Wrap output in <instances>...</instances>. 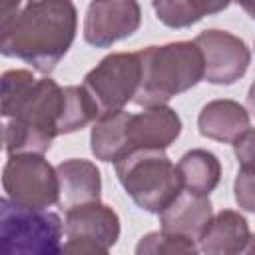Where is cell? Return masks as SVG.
I'll return each instance as SVG.
<instances>
[{"instance_id":"obj_1","label":"cell","mask_w":255,"mask_h":255,"mask_svg":"<svg viewBox=\"0 0 255 255\" xmlns=\"http://www.w3.org/2000/svg\"><path fill=\"white\" fill-rule=\"evenodd\" d=\"M78 32V10L70 0L2 2L0 52L18 58L40 74H52Z\"/></svg>"},{"instance_id":"obj_2","label":"cell","mask_w":255,"mask_h":255,"mask_svg":"<svg viewBox=\"0 0 255 255\" xmlns=\"http://www.w3.org/2000/svg\"><path fill=\"white\" fill-rule=\"evenodd\" d=\"M141 80L133 104L141 108L167 106L203 80V56L195 42H169L137 52Z\"/></svg>"},{"instance_id":"obj_3","label":"cell","mask_w":255,"mask_h":255,"mask_svg":"<svg viewBox=\"0 0 255 255\" xmlns=\"http://www.w3.org/2000/svg\"><path fill=\"white\" fill-rule=\"evenodd\" d=\"M64 108V88L52 78H40L16 114L4 124V149L10 155H44L58 133Z\"/></svg>"},{"instance_id":"obj_4","label":"cell","mask_w":255,"mask_h":255,"mask_svg":"<svg viewBox=\"0 0 255 255\" xmlns=\"http://www.w3.org/2000/svg\"><path fill=\"white\" fill-rule=\"evenodd\" d=\"M116 175L133 203L149 213H161L181 191L177 165L165 149H135L116 161Z\"/></svg>"},{"instance_id":"obj_5","label":"cell","mask_w":255,"mask_h":255,"mask_svg":"<svg viewBox=\"0 0 255 255\" xmlns=\"http://www.w3.org/2000/svg\"><path fill=\"white\" fill-rule=\"evenodd\" d=\"M62 235L64 223L56 213L0 199L2 255H64Z\"/></svg>"},{"instance_id":"obj_6","label":"cell","mask_w":255,"mask_h":255,"mask_svg":"<svg viewBox=\"0 0 255 255\" xmlns=\"http://www.w3.org/2000/svg\"><path fill=\"white\" fill-rule=\"evenodd\" d=\"M4 197L12 203L46 211L60 199V179L56 167L36 153L10 155L2 169Z\"/></svg>"},{"instance_id":"obj_7","label":"cell","mask_w":255,"mask_h":255,"mask_svg":"<svg viewBox=\"0 0 255 255\" xmlns=\"http://www.w3.org/2000/svg\"><path fill=\"white\" fill-rule=\"evenodd\" d=\"M141 80L137 52H112L84 78V88L96 102L100 116L122 112L133 102Z\"/></svg>"},{"instance_id":"obj_8","label":"cell","mask_w":255,"mask_h":255,"mask_svg":"<svg viewBox=\"0 0 255 255\" xmlns=\"http://www.w3.org/2000/svg\"><path fill=\"white\" fill-rule=\"evenodd\" d=\"M195 46L203 56V80L213 86H231L241 80L251 64L247 44L219 28L203 30L195 36Z\"/></svg>"},{"instance_id":"obj_9","label":"cell","mask_w":255,"mask_h":255,"mask_svg":"<svg viewBox=\"0 0 255 255\" xmlns=\"http://www.w3.org/2000/svg\"><path fill=\"white\" fill-rule=\"evenodd\" d=\"M139 24L141 6L133 0L90 2L84 18V40L96 48H110L131 36Z\"/></svg>"},{"instance_id":"obj_10","label":"cell","mask_w":255,"mask_h":255,"mask_svg":"<svg viewBox=\"0 0 255 255\" xmlns=\"http://www.w3.org/2000/svg\"><path fill=\"white\" fill-rule=\"evenodd\" d=\"M181 133V118L169 106L143 108L128 122V153L135 149H165ZM122 159V157H120Z\"/></svg>"},{"instance_id":"obj_11","label":"cell","mask_w":255,"mask_h":255,"mask_svg":"<svg viewBox=\"0 0 255 255\" xmlns=\"http://www.w3.org/2000/svg\"><path fill=\"white\" fill-rule=\"evenodd\" d=\"M60 179L58 205L68 211L78 205L96 203L102 197V175L94 161L70 157L56 165Z\"/></svg>"},{"instance_id":"obj_12","label":"cell","mask_w":255,"mask_h":255,"mask_svg":"<svg viewBox=\"0 0 255 255\" xmlns=\"http://www.w3.org/2000/svg\"><path fill=\"white\" fill-rule=\"evenodd\" d=\"M211 219H213V205L209 197L191 191H181L159 213L161 231L183 235L193 241H199Z\"/></svg>"},{"instance_id":"obj_13","label":"cell","mask_w":255,"mask_h":255,"mask_svg":"<svg viewBox=\"0 0 255 255\" xmlns=\"http://www.w3.org/2000/svg\"><path fill=\"white\" fill-rule=\"evenodd\" d=\"M199 133L207 139L231 143L251 128V116L235 100H211L197 116Z\"/></svg>"},{"instance_id":"obj_14","label":"cell","mask_w":255,"mask_h":255,"mask_svg":"<svg viewBox=\"0 0 255 255\" xmlns=\"http://www.w3.org/2000/svg\"><path fill=\"white\" fill-rule=\"evenodd\" d=\"M64 235L66 237H92L112 247L120 239V217L110 205L102 201L78 205L66 211Z\"/></svg>"},{"instance_id":"obj_15","label":"cell","mask_w":255,"mask_h":255,"mask_svg":"<svg viewBox=\"0 0 255 255\" xmlns=\"http://www.w3.org/2000/svg\"><path fill=\"white\" fill-rule=\"evenodd\" d=\"M249 237L247 219L235 209H221L199 237V251L203 255H237Z\"/></svg>"},{"instance_id":"obj_16","label":"cell","mask_w":255,"mask_h":255,"mask_svg":"<svg viewBox=\"0 0 255 255\" xmlns=\"http://www.w3.org/2000/svg\"><path fill=\"white\" fill-rule=\"evenodd\" d=\"M129 112L122 110L116 114L100 116L92 124L90 149L100 161H118L128 153V122Z\"/></svg>"},{"instance_id":"obj_17","label":"cell","mask_w":255,"mask_h":255,"mask_svg":"<svg viewBox=\"0 0 255 255\" xmlns=\"http://www.w3.org/2000/svg\"><path fill=\"white\" fill-rule=\"evenodd\" d=\"M177 171L185 191L209 197V193L219 185L221 161L213 151L195 147L179 157Z\"/></svg>"},{"instance_id":"obj_18","label":"cell","mask_w":255,"mask_h":255,"mask_svg":"<svg viewBox=\"0 0 255 255\" xmlns=\"http://www.w3.org/2000/svg\"><path fill=\"white\" fill-rule=\"evenodd\" d=\"M229 2H207V0H155L151 8L159 22L169 28H187L197 24L209 14L223 12Z\"/></svg>"},{"instance_id":"obj_19","label":"cell","mask_w":255,"mask_h":255,"mask_svg":"<svg viewBox=\"0 0 255 255\" xmlns=\"http://www.w3.org/2000/svg\"><path fill=\"white\" fill-rule=\"evenodd\" d=\"M100 118V110L84 86H66L64 88V108L58 126V133H74Z\"/></svg>"},{"instance_id":"obj_20","label":"cell","mask_w":255,"mask_h":255,"mask_svg":"<svg viewBox=\"0 0 255 255\" xmlns=\"http://www.w3.org/2000/svg\"><path fill=\"white\" fill-rule=\"evenodd\" d=\"M38 78L30 70H6L2 74V94H0V114L4 120H10L20 104L28 98Z\"/></svg>"},{"instance_id":"obj_21","label":"cell","mask_w":255,"mask_h":255,"mask_svg":"<svg viewBox=\"0 0 255 255\" xmlns=\"http://www.w3.org/2000/svg\"><path fill=\"white\" fill-rule=\"evenodd\" d=\"M135 255H199V247L183 235L149 231L137 241Z\"/></svg>"},{"instance_id":"obj_22","label":"cell","mask_w":255,"mask_h":255,"mask_svg":"<svg viewBox=\"0 0 255 255\" xmlns=\"http://www.w3.org/2000/svg\"><path fill=\"white\" fill-rule=\"evenodd\" d=\"M233 195L243 211L255 213V171H237L233 181Z\"/></svg>"},{"instance_id":"obj_23","label":"cell","mask_w":255,"mask_h":255,"mask_svg":"<svg viewBox=\"0 0 255 255\" xmlns=\"http://www.w3.org/2000/svg\"><path fill=\"white\" fill-rule=\"evenodd\" d=\"M233 151L239 163V169L255 171V128H249L243 135L233 141Z\"/></svg>"},{"instance_id":"obj_24","label":"cell","mask_w":255,"mask_h":255,"mask_svg":"<svg viewBox=\"0 0 255 255\" xmlns=\"http://www.w3.org/2000/svg\"><path fill=\"white\" fill-rule=\"evenodd\" d=\"M64 255H110V247L92 237H68Z\"/></svg>"},{"instance_id":"obj_25","label":"cell","mask_w":255,"mask_h":255,"mask_svg":"<svg viewBox=\"0 0 255 255\" xmlns=\"http://www.w3.org/2000/svg\"><path fill=\"white\" fill-rule=\"evenodd\" d=\"M247 112L255 116V80H253V84L249 86V92H247Z\"/></svg>"},{"instance_id":"obj_26","label":"cell","mask_w":255,"mask_h":255,"mask_svg":"<svg viewBox=\"0 0 255 255\" xmlns=\"http://www.w3.org/2000/svg\"><path fill=\"white\" fill-rule=\"evenodd\" d=\"M237 255H255V235H251V237H249L247 245H245Z\"/></svg>"}]
</instances>
